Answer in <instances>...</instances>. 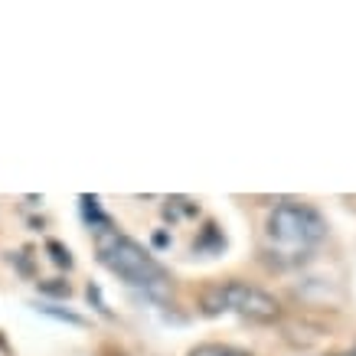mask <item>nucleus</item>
<instances>
[{
	"instance_id": "nucleus-1",
	"label": "nucleus",
	"mask_w": 356,
	"mask_h": 356,
	"mask_svg": "<svg viewBox=\"0 0 356 356\" xmlns=\"http://www.w3.org/2000/svg\"><path fill=\"white\" fill-rule=\"evenodd\" d=\"M95 248L98 259L108 271H115L118 278H124L131 288L151 294V298H163L167 294V271L144 245H138L131 236L118 232L111 222L95 226Z\"/></svg>"
},
{
	"instance_id": "nucleus-2",
	"label": "nucleus",
	"mask_w": 356,
	"mask_h": 356,
	"mask_svg": "<svg viewBox=\"0 0 356 356\" xmlns=\"http://www.w3.org/2000/svg\"><path fill=\"white\" fill-rule=\"evenodd\" d=\"M268 242L278 248L281 255H304V252H311L321 238L327 236V226L321 213L311 209V206L304 203H281L271 209L268 216Z\"/></svg>"
},
{
	"instance_id": "nucleus-3",
	"label": "nucleus",
	"mask_w": 356,
	"mask_h": 356,
	"mask_svg": "<svg viewBox=\"0 0 356 356\" xmlns=\"http://www.w3.org/2000/svg\"><path fill=\"white\" fill-rule=\"evenodd\" d=\"M200 307H203L206 317L238 314V317L259 321V324H271L281 314V304L268 291H261L255 284H245V281H226V284L206 288L203 298H200Z\"/></svg>"
},
{
	"instance_id": "nucleus-4",
	"label": "nucleus",
	"mask_w": 356,
	"mask_h": 356,
	"mask_svg": "<svg viewBox=\"0 0 356 356\" xmlns=\"http://www.w3.org/2000/svg\"><path fill=\"white\" fill-rule=\"evenodd\" d=\"M190 356H248V353L238 350V346H229V343H200L190 350Z\"/></svg>"
},
{
	"instance_id": "nucleus-5",
	"label": "nucleus",
	"mask_w": 356,
	"mask_h": 356,
	"mask_svg": "<svg viewBox=\"0 0 356 356\" xmlns=\"http://www.w3.org/2000/svg\"><path fill=\"white\" fill-rule=\"evenodd\" d=\"M40 314H46V317H56V321H65V324H72V327H82L86 321L79 317V314L72 311H59V307H49V304H43V307H36Z\"/></svg>"
},
{
	"instance_id": "nucleus-6",
	"label": "nucleus",
	"mask_w": 356,
	"mask_h": 356,
	"mask_svg": "<svg viewBox=\"0 0 356 356\" xmlns=\"http://www.w3.org/2000/svg\"><path fill=\"white\" fill-rule=\"evenodd\" d=\"M40 291H43V294H53V298H69V281H59V278L40 281Z\"/></svg>"
},
{
	"instance_id": "nucleus-7",
	"label": "nucleus",
	"mask_w": 356,
	"mask_h": 356,
	"mask_svg": "<svg viewBox=\"0 0 356 356\" xmlns=\"http://www.w3.org/2000/svg\"><path fill=\"white\" fill-rule=\"evenodd\" d=\"M46 248H49V255H53V261L59 265V268H69L72 265V255H69V248L59 245V242H46Z\"/></svg>"
},
{
	"instance_id": "nucleus-8",
	"label": "nucleus",
	"mask_w": 356,
	"mask_h": 356,
	"mask_svg": "<svg viewBox=\"0 0 356 356\" xmlns=\"http://www.w3.org/2000/svg\"><path fill=\"white\" fill-rule=\"evenodd\" d=\"M340 356H356V353H340Z\"/></svg>"
}]
</instances>
